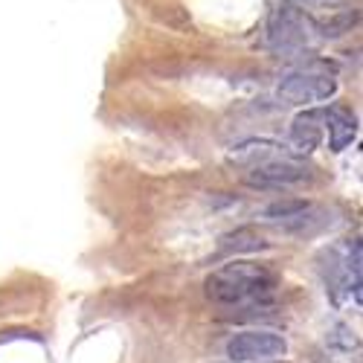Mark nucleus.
Segmentation results:
<instances>
[{
  "label": "nucleus",
  "mask_w": 363,
  "mask_h": 363,
  "mask_svg": "<svg viewBox=\"0 0 363 363\" xmlns=\"http://www.w3.org/2000/svg\"><path fill=\"white\" fill-rule=\"evenodd\" d=\"M326 128H329V148L331 151H343L355 142L358 137V116L349 108H326Z\"/></svg>",
  "instance_id": "0eeeda50"
},
{
  "label": "nucleus",
  "mask_w": 363,
  "mask_h": 363,
  "mask_svg": "<svg viewBox=\"0 0 363 363\" xmlns=\"http://www.w3.org/2000/svg\"><path fill=\"white\" fill-rule=\"evenodd\" d=\"M288 352V340L276 331H265V329H250V331H239L232 340L227 343V358L232 363H250V360H267V358H282Z\"/></svg>",
  "instance_id": "7ed1b4c3"
},
{
  "label": "nucleus",
  "mask_w": 363,
  "mask_h": 363,
  "mask_svg": "<svg viewBox=\"0 0 363 363\" xmlns=\"http://www.w3.org/2000/svg\"><path fill=\"white\" fill-rule=\"evenodd\" d=\"M329 343L340 346V349H358V337L349 326H334L331 334H329Z\"/></svg>",
  "instance_id": "9b49d317"
},
{
  "label": "nucleus",
  "mask_w": 363,
  "mask_h": 363,
  "mask_svg": "<svg viewBox=\"0 0 363 363\" xmlns=\"http://www.w3.org/2000/svg\"><path fill=\"white\" fill-rule=\"evenodd\" d=\"M326 134V108H308L291 122V142L296 154H311L320 148Z\"/></svg>",
  "instance_id": "423d86ee"
},
{
  "label": "nucleus",
  "mask_w": 363,
  "mask_h": 363,
  "mask_svg": "<svg viewBox=\"0 0 363 363\" xmlns=\"http://www.w3.org/2000/svg\"><path fill=\"white\" fill-rule=\"evenodd\" d=\"M334 64L326 58H314L296 67L294 73L282 76L279 82V96L291 105H314V102H326L337 94V79H334Z\"/></svg>",
  "instance_id": "f03ea898"
},
{
  "label": "nucleus",
  "mask_w": 363,
  "mask_h": 363,
  "mask_svg": "<svg viewBox=\"0 0 363 363\" xmlns=\"http://www.w3.org/2000/svg\"><path fill=\"white\" fill-rule=\"evenodd\" d=\"M276 288V274L262 262L236 258L206 276V296L218 305L265 302Z\"/></svg>",
  "instance_id": "f257e3e1"
},
{
  "label": "nucleus",
  "mask_w": 363,
  "mask_h": 363,
  "mask_svg": "<svg viewBox=\"0 0 363 363\" xmlns=\"http://www.w3.org/2000/svg\"><path fill=\"white\" fill-rule=\"evenodd\" d=\"M311 210V204L305 198H285V201H274L265 210V218L270 221H291V218H302Z\"/></svg>",
  "instance_id": "9d476101"
},
{
  "label": "nucleus",
  "mask_w": 363,
  "mask_h": 363,
  "mask_svg": "<svg viewBox=\"0 0 363 363\" xmlns=\"http://www.w3.org/2000/svg\"><path fill=\"white\" fill-rule=\"evenodd\" d=\"M311 177V166H305L302 160L294 157H274V160H262L256 163L248 175H244V184L256 186V189H282V186H294L302 184Z\"/></svg>",
  "instance_id": "20e7f679"
},
{
  "label": "nucleus",
  "mask_w": 363,
  "mask_h": 363,
  "mask_svg": "<svg viewBox=\"0 0 363 363\" xmlns=\"http://www.w3.org/2000/svg\"><path fill=\"white\" fill-rule=\"evenodd\" d=\"M308 23L314 27L320 35H326V38H337V35H343L349 32L358 23V9H331L326 12V15H311Z\"/></svg>",
  "instance_id": "6e6552de"
},
{
  "label": "nucleus",
  "mask_w": 363,
  "mask_h": 363,
  "mask_svg": "<svg viewBox=\"0 0 363 363\" xmlns=\"http://www.w3.org/2000/svg\"><path fill=\"white\" fill-rule=\"evenodd\" d=\"M305 27H311L308 18L302 15L296 6L285 3L279 6L274 15H270V23H267V38L270 44H274L276 50H296L305 44Z\"/></svg>",
  "instance_id": "39448f33"
},
{
  "label": "nucleus",
  "mask_w": 363,
  "mask_h": 363,
  "mask_svg": "<svg viewBox=\"0 0 363 363\" xmlns=\"http://www.w3.org/2000/svg\"><path fill=\"white\" fill-rule=\"evenodd\" d=\"M267 244L262 241V236L253 230V227H241V230H232L227 236H221V250H236V253H253V250H262Z\"/></svg>",
  "instance_id": "1a4fd4ad"
},
{
  "label": "nucleus",
  "mask_w": 363,
  "mask_h": 363,
  "mask_svg": "<svg viewBox=\"0 0 363 363\" xmlns=\"http://www.w3.org/2000/svg\"><path fill=\"white\" fill-rule=\"evenodd\" d=\"M262 363H291V360H262Z\"/></svg>",
  "instance_id": "f8f14e48"
}]
</instances>
